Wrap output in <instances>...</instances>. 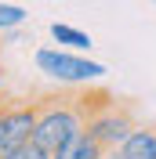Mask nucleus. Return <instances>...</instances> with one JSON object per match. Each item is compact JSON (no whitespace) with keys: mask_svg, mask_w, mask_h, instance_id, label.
I'll list each match as a JSON object with an SVG mask.
<instances>
[{"mask_svg":"<svg viewBox=\"0 0 156 159\" xmlns=\"http://www.w3.org/2000/svg\"><path fill=\"white\" fill-rule=\"evenodd\" d=\"M113 94L105 90H87V94H47L37 101V123H33V141L47 152H58L62 145L87 130V119L95 116Z\"/></svg>","mask_w":156,"mask_h":159,"instance_id":"f257e3e1","label":"nucleus"},{"mask_svg":"<svg viewBox=\"0 0 156 159\" xmlns=\"http://www.w3.org/2000/svg\"><path fill=\"white\" fill-rule=\"evenodd\" d=\"M33 61H37V69L44 76L58 80V83H95V80L105 76L102 61H91L69 47H40L33 54Z\"/></svg>","mask_w":156,"mask_h":159,"instance_id":"f03ea898","label":"nucleus"},{"mask_svg":"<svg viewBox=\"0 0 156 159\" xmlns=\"http://www.w3.org/2000/svg\"><path fill=\"white\" fill-rule=\"evenodd\" d=\"M134 127H138L134 112L127 109V105H120L116 98H109L105 105L87 119V134L102 145V148H120V141H124Z\"/></svg>","mask_w":156,"mask_h":159,"instance_id":"7ed1b4c3","label":"nucleus"},{"mask_svg":"<svg viewBox=\"0 0 156 159\" xmlns=\"http://www.w3.org/2000/svg\"><path fill=\"white\" fill-rule=\"evenodd\" d=\"M33 123H37V101L0 105V159L11 148H18L22 141L33 138Z\"/></svg>","mask_w":156,"mask_h":159,"instance_id":"20e7f679","label":"nucleus"},{"mask_svg":"<svg viewBox=\"0 0 156 159\" xmlns=\"http://www.w3.org/2000/svg\"><path fill=\"white\" fill-rule=\"evenodd\" d=\"M124 159H156V130L153 127H134L120 141Z\"/></svg>","mask_w":156,"mask_h":159,"instance_id":"39448f33","label":"nucleus"},{"mask_svg":"<svg viewBox=\"0 0 156 159\" xmlns=\"http://www.w3.org/2000/svg\"><path fill=\"white\" fill-rule=\"evenodd\" d=\"M102 156H105V148L91 138L87 130H84V134H76L69 145H62L58 152H51V159H102Z\"/></svg>","mask_w":156,"mask_h":159,"instance_id":"423d86ee","label":"nucleus"},{"mask_svg":"<svg viewBox=\"0 0 156 159\" xmlns=\"http://www.w3.org/2000/svg\"><path fill=\"white\" fill-rule=\"evenodd\" d=\"M51 40L62 43V47H69V51H91L95 47L87 33L76 29V25H69V22H51Z\"/></svg>","mask_w":156,"mask_h":159,"instance_id":"0eeeda50","label":"nucleus"},{"mask_svg":"<svg viewBox=\"0 0 156 159\" xmlns=\"http://www.w3.org/2000/svg\"><path fill=\"white\" fill-rule=\"evenodd\" d=\"M15 25H26V7L15 0H0V33L15 29Z\"/></svg>","mask_w":156,"mask_h":159,"instance_id":"6e6552de","label":"nucleus"},{"mask_svg":"<svg viewBox=\"0 0 156 159\" xmlns=\"http://www.w3.org/2000/svg\"><path fill=\"white\" fill-rule=\"evenodd\" d=\"M4 159H51V152L44 148V145H37V141L29 138V141H22L18 148H11Z\"/></svg>","mask_w":156,"mask_h":159,"instance_id":"1a4fd4ad","label":"nucleus"},{"mask_svg":"<svg viewBox=\"0 0 156 159\" xmlns=\"http://www.w3.org/2000/svg\"><path fill=\"white\" fill-rule=\"evenodd\" d=\"M102 159H124V152H120V148H105V156H102Z\"/></svg>","mask_w":156,"mask_h":159,"instance_id":"9d476101","label":"nucleus"},{"mask_svg":"<svg viewBox=\"0 0 156 159\" xmlns=\"http://www.w3.org/2000/svg\"><path fill=\"white\" fill-rule=\"evenodd\" d=\"M15 4H22V0H15Z\"/></svg>","mask_w":156,"mask_h":159,"instance_id":"9b49d317","label":"nucleus"}]
</instances>
